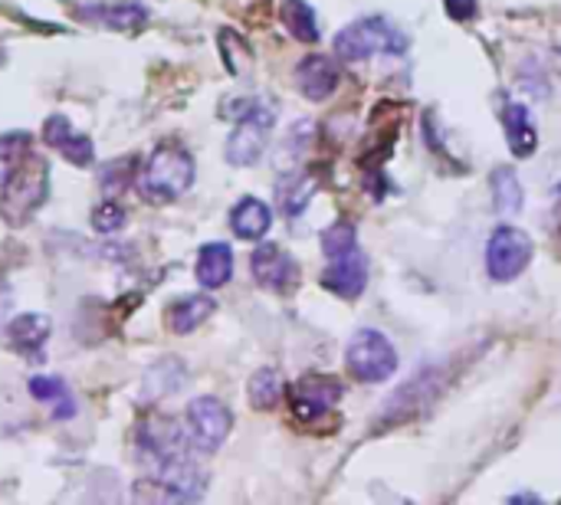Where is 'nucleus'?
<instances>
[{
  "instance_id": "obj_19",
  "label": "nucleus",
  "mask_w": 561,
  "mask_h": 505,
  "mask_svg": "<svg viewBox=\"0 0 561 505\" xmlns=\"http://www.w3.org/2000/svg\"><path fill=\"white\" fill-rule=\"evenodd\" d=\"M92 21H99L102 27L109 30H119V34H138L148 27V11L141 4H128V0H122V4H99L96 11H86Z\"/></svg>"
},
{
  "instance_id": "obj_20",
  "label": "nucleus",
  "mask_w": 561,
  "mask_h": 505,
  "mask_svg": "<svg viewBox=\"0 0 561 505\" xmlns=\"http://www.w3.org/2000/svg\"><path fill=\"white\" fill-rule=\"evenodd\" d=\"M30 394H34L37 401H43V404L53 411V417H60V420L76 417V401H73L66 381H60V378H53V375L30 378Z\"/></svg>"
},
{
  "instance_id": "obj_7",
  "label": "nucleus",
  "mask_w": 561,
  "mask_h": 505,
  "mask_svg": "<svg viewBox=\"0 0 561 505\" xmlns=\"http://www.w3.org/2000/svg\"><path fill=\"white\" fill-rule=\"evenodd\" d=\"M532 253H535V243L525 230L519 227H499L493 237H489V247H486V269L496 282H509V279H519L528 263H532Z\"/></svg>"
},
{
  "instance_id": "obj_25",
  "label": "nucleus",
  "mask_w": 561,
  "mask_h": 505,
  "mask_svg": "<svg viewBox=\"0 0 561 505\" xmlns=\"http://www.w3.org/2000/svg\"><path fill=\"white\" fill-rule=\"evenodd\" d=\"M250 401H253V407L257 411H270V407H276L279 404V397H283V381H279V375L273 371V368H260L253 378H250Z\"/></svg>"
},
{
  "instance_id": "obj_9",
  "label": "nucleus",
  "mask_w": 561,
  "mask_h": 505,
  "mask_svg": "<svg viewBox=\"0 0 561 505\" xmlns=\"http://www.w3.org/2000/svg\"><path fill=\"white\" fill-rule=\"evenodd\" d=\"M338 397H341V384L335 378H325V375H309V378L296 381L292 391H289L292 414L302 424L322 420L338 404Z\"/></svg>"
},
{
  "instance_id": "obj_12",
  "label": "nucleus",
  "mask_w": 561,
  "mask_h": 505,
  "mask_svg": "<svg viewBox=\"0 0 561 505\" xmlns=\"http://www.w3.org/2000/svg\"><path fill=\"white\" fill-rule=\"evenodd\" d=\"M437 394H440V371H437V368H424V371H417V378H411V381L388 401L385 417H388V420H408V417H414L421 407H427Z\"/></svg>"
},
{
  "instance_id": "obj_27",
  "label": "nucleus",
  "mask_w": 561,
  "mask_h": 505,
  "mask_svg": "<svg viewBox=\"0 0 561 505\" xmlns=\"http://www.w3.org/2000/svg\"><path fill=\"white\" fill-rule=\"evenodd\" d=\"M70 164H76V167H89L92 164V157H96V148H92V141L86 138V135H70L60 148H57Z\"/></svg>"
},
{
  "instance_id": "obj_1",
  "label": "nucleus",
  "mask_w": 561,
  "mask_h": 505,
  "mask_svg": "<svg viewBox=\"0 0 561 505\" xmlns=\"http://www.w3.org/2000/svg\"><path fill=\"white\" fill-rule=\"evenodd\" d=\"M195 185V157L177 141H161L138 175V191L151 204H167Z\"/></svg>"
},
{
  "instance_id": "obj_29",
  "label": "nucleus",
  "mask_w": 561,
  "mask_h": 505,
  "mask_svg": "<svg viewBox=\"0 0 561 505\" xmlns=\"http://www.w3.org/2000/svg\"><path fill=\"white\" fill-rule=\"evenodd\" d=\"M70 135H73V125H70L66 115H50V118L43 122V141H47L50 148H60Z\"/></svg>"
},
{
  "instance_id": "obj_3",
  "label": "nucleus",
  "mask_w": 561,
  "mask_h": 505,
  "mask_svg": "<svg viewBox=\"0 0 561 505\" xmlns=\"http://www.w3.org/2000/svg\"><path fill=\"white\" fill-rule=\"evenodd\" d=\"M408 50V37L385 17H364L348 24L338 37H335V56L345 63H361L374 53H388L398 56Z\"/></svg>"
},
{
  "instance_id": "obj_28",
  "label": "nucleus",
  "mask_w": 561,
  "mask_h": 505,
  "mask_svg": "<svg viewBox=\"0 0 561 505\" xmlns=\"http://www.w3.org/2000/svg\"><path fill=\"white\" fill-rule=\"evenodd\" d=\"M92 227H96L99 233H115V230H122V227H125V207L115 204V201H102V204L92 211Z\"/></svg>"
},
{
  "instance_id": "obj_6",
  "label": "nucleus",
  "mask_w": 561,
  "mask_h": 505,
  "mask_svg": "<svg viewBox=\"0 0 561 505\" xmlns=\"http://www.w3.org/2000/svg\"><path fill=\"white\" fill-rule=\"evenodd\" d=\"M230 427H234V414L217 397H198L184 411V433L198 453L221 450L224 440L230 437Z\"/></svg>"
},
{
  "instance_id": "obj_18",
  "label": "nucleus",
  "mask_w": 561,
  "mask_h": 505,
  "mask_svg": "<svg viewBox=\"0 0 561 505\" xmlns=\"http://www.w3.org/2000/svg\"><path fill=\"white\" fill-rule=\"evenodd\" d=\"M273 224V211L260 198H244L230 211V227L240 240H263Z\"/></svg>"
},
{
  "instance_id": "obj_21",
  "label": "nucleus",
  "mask_w": 561,
  "mask_h": 505,
  "mask_svg": "<svg viewBox=\"0 0 561 505\" xmlns=\"http://www.w3.org/2000/svg\"><path fill=\"white\" fill-rule=\"evenodd\" d=\"M522 185H519V175L512 167H496L493 172V207L499 217H515L522 211Z\"/></svg>"
},
{
  "instance_id": "obj_30",
  "label": "nucleus",
  "mask_w": 561,
  "mask_h": 505,
  "mask_svg": "<svg viewBox=\"0 0 561 505\" xmlns=\"http://www.w3.org/2000/svg\"><path fill=\"white\" fill-rule=\"evenodd\" d=\"M444 4H447V14L453 17V21H473L476 17V0H444Z\"/></svg>"
},
{
  "instance_id": "obj_17",
  "label": "nucleus",
  "mask_w": 561,
  "mask_h": 505,
  "mask_svg": "<svg viewBox=\"0 0 561 505\" xmlns=\"http://www.w3.org/2000/svg\"><path fill=\"white\" fill-rule=\"evenodd\" d=\"M234 276V250L227 243H208L198 253V282L204 289H221Z\"/></svg>"
},
{
  "instance_id": "obj_15",
  "label": "nucleus",
  "mask_w": 561,
  "mask_h": 505,
  "mask_svg": "<svg viewBox=\"0 0 561 505\" xmlns=\"http://www.w3.org/2000/svg\"><path fill=\"white\" fill-rule=\"evenodd\" d=\"M217 302L211 295H180L171 308H167V325L174 334H191L195 328H201L211 315H214Z\"/></svg>"
},
{
  "instance_id": "obj_2",
  "label": "nucleus",
  "mask_w": 561,
  "mask_h": 505,
  "mask_svg": "<svg viewBox=\"0 0 561 505\" xmlns=\"http://www.w3.org/2000/svg\"><path fill=\"white\" fill-rule=\"evenodd\" d=\"M50 198V164L37 154H27V161L17 167V175L4 185L0 198V214L11 227L27 224Z\"/></svg>"
},
{
  "instance_id": "obj_10",
  "label": "nucleus",
  "mask_w": 561,
  "mask_h": 505,
  "mask_svg": "<svg viewBox=\"0 0 561 505\" xmlns=\"http://www.w3.org/2000/svg\"><path fill=\"white\" fill-rule=\"evenodd\" d=\"M250 266H253V279H257L263 289H270V292L286 295V292H292L296 282H299V266H296V260H292L283 247H276V243H260V247L253 250Z\"/></svg>"
},
{
  "instance_id": "obj_13",
  "label": "nucleus",
  "mask_w": 561,
  "mask_h": 505,
  "mask_svg": "<svg viewBox=\"0 0 561 505\" xmlns=\"http://www.w3.org/2000/svg\"><path fill=\"white\" fill-rule=\"evenodd\" d=\"M296 83H299V89H302L306 99L322 102L338 86V63L332 56H319V53L315 56H306L299 63V70H296Z\"/></svg>"
},
{
  "instance_id": "obj_26",
  "label": "nucleus",
  "mask_w": 561,
  "mask_h": 505,
  "mask_svg": "<svg viewBox=\"0 0 561 505\" xmlns=\"http://www.w3.org/2000/svg\"><path fill=\"white\" fill-rule=\"evenodd\" d=\"M351 247H358V230H354V224H348V220H338V224H332V227L322 233V253H325V256L345 253V250H351Z\"/></svg>"
},
{
  "instance_id": "obj_24",
  "label": "nucleus",
  "mask_w": 561,
  "mask_h": 505,
  "mask_svg": "<svg viewBox=\"0 0 561 505\" xmlns=\"http://www.w3.org/2000/svg\"><path fill=\"white\" fill-rule=\"evenodd\" d=\"M283 24L302 43L319 40V24H315V14H312V8L306 4V0H283Z\"/></svg>"
},
{
  "instance_id": "obj_22",
  "label": "nucleus",
  "mask_w": 561,
  "mask_h": 505,
  "mask_svg": "<svg viewBox=\"0 0 561 505\" xmlns=\"http://www.w3.org/2000/svg\"><path fill=\"white\" fill-rule=\"evenodd\" d=\"M27 154H30V135L27 131L0 135V188L17 175V167L27 161Z\"/></svg>"
},
{
  "instance_id": "obj_31",
  "label": "nucleus",
  "mask_w": 561,
  "mask_h": 505,
  "mask_svg": "<svg viewBox=\"0 0 561 505\" xmlns=\"http://www.w3.org/2000/svg\"><path fill=\"white\" fill-rule=\"evenodd\" d=\"M0 63H4V50H0Z\"/></svg>"
},
{
  "instance_id": "obj_23",
  "label": "nucleus",
  "mask_w": 561,
  "mask_h": 505,
  "mask_svg": "<svg viewBox=\"0 0 561 505\" xmlns=\"http://www.w3.org/2000/svg\"><path fill=\"white\" fill-rule=\"evenodd\" d=\"M312 188H315V181L309 178V175H289V178H283L279 181V191H276V201H279V207H283V214L286 217H299L302 211H306V204H309V198H312Z\"/></svg>"
},
{
  "instance_id": "obj_14",
  "label": "nucleus",
  "mask_w": 561,
  "mask_h": 505,
  "mask_svg": "<svg viewBox=\"0 0 561 505\" xmlns=\"http://www.w3.org/2000/svg\"><path fill=\"white\" fill-rule=\"evenodd\" d=\"M50 318L47 315H37V312H27V315H17L11 325H8V345L14 352H24V355H37L47 339H50Z\"/></svg>"
},
{
  "instance_id": "obj_5",
  "label": "nucleus",
  "mask_w": 561,
  "mask_h": 505,
  "mask_svg": "<svg viewBox=\"0 0 561 505\" xmlns=\"http://www.w3.org/2000/svg\"><path fill=\"white\" fill-rule=\"evenodd\" d=\"M237 105H240L244 112H230V115L240 118V125H237L234 135L227 138V161L237 164V167H250V164L260 161V154H263V148H266V135H270L276 115H273L270 105H263V102H257V99L237 102Z\"/></svg>"
},
{
  "instance_id": "obj_8",
  "label": "nucleus",
  "mask_w": 561,
  "mask_h": 505,
  "mask_svg": "<svg viewBox=\"0 0 561 505\" xmlns=\"http://www.w3.org/2000/svg\"><path fill=\"white\" fill-rule=\"evenodd\" d=\"M148 482H151V495L164 502H195L208 489V476L191 456H177L154 466V479Z\"/></svg>"
},
{
  "instance_id": "obj_4",
  "label": "nucleus",
  "mask_w": 561,
  "mask_h": 505,
  "mask_svg": "<svg viewBox=\"0 0 561 505\" xmlns=\"http://www.w3.org/2000/svg\"><path fill=\"white\" fill-rule=\"evenodd\" d=\"M345 365L354 381L361 384H382L398 371V352L391 339L378 328H361L351 334L345 349Z\"/></svg>"
},
{
  "instance_id": "obj_11",
  "label": "nucleus",
  "mask_w": 561,
  "mask_h": 505,
  "mask_svg": "<svg viewBox=\"0 0 561 505\" xmlns=\"http://www.w3.org/2000/svg\"><path fill=\"white\" fill-rule=\"evenodd\" d=\"M328 266L322 273V286L328 292H335L338 299H358L367 286V260L361 253V247H351L345 253L325 256Z\"/></svg>"
},
{
  "instance_id": "obj_16",
  "label": "nucleus",
  "mask_w": 561,
  "mask_h": 505,
  "mask_svg": "<svg viewBox=\"0 0 561 505\" xmlns=\"http://www.w3.org/2000/svg\"><path fill=\"white\" fill-rule=\"evenodd\" d=\"M502 125H506V141H509V148H512L515 157H528L538 148V131H535L532 115H528L525 105L509 102L502 109Z\"/></svg>"
}]
</instances>
